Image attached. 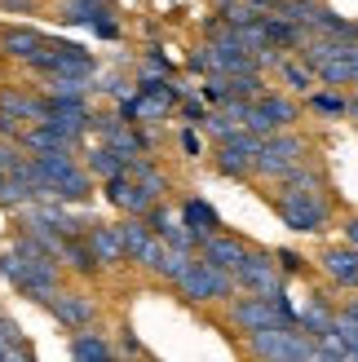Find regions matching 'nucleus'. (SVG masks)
Segmentation results:
<instances>
[{
  "label": "nucleus",
  "instance_id": "1",
  "mask_svg": "<svg viewBox=\"0 0 358 362\" xmlns=\"http://www.w3.org/2000/svg\"><path fill=\"white\" fill-rule=\"evenodd\" d=\"M275 208L283 216L288 230H301V234H318L328 221H332V204L323 190H301V186H279L275 190Z\"/></svg>",
  "mask_w": 358,
  "mask_h": 362
},
{
  "label": "nucleus",
  "instance_id": "2",
  "mask_svg": "<svg viewBox=\"0 0 358 362\" xmlns=\"http://www.w3.org/2000/svg\"><path fill=\"white\" fill-rule=\"evenodd\" d=\"M35 164H40L45 173V194L58 199V204H76V199L88 194V177L76 159H71V151H49V155H35Z\"/></svg>",
  "mask_w": 358,
  "mask_h": 362
},
{
  "label": "nucleus",
  "instance_id": "3",
  "mask_svg": "<svg viewBox=\"0 0 358 362\" xmlns=\"http://www.w3.org/2000/svg\"><path fill=\"white\" fill-rule=\"evenodd\" d=\"M235 274L230 269H221V265H212L208 257H200V261H190V269L182 279H177V292H182L190 305H212V300H230V292H235Z\"/></svg>",
  "mask_w": 358,
  "mask_h": 362
},
{
  "label": "nucleus",
  "instance_id": "4",
  "mask_svg": "<svg viewBox=\"0 0 358 362\" xmlns=\"http://www.w3.org/2000/svg\"><path fill=\"white\" fill-rule=\"evenodd\" d=\"M310 155V146H306V137H296V133H275V137H265L261 141V155H257V177H270V181H279V177H288L301 159Z\"/></svg>",
  "mask_w": 358,
  "mask_h": 362
},
{
  "label": "nucleus",
  "instance_id": "5",
  "mask_svg": "<svg viewBox=\"0 0 358 362\" xmlns=\"http://www.w3.org/2000/svg\"><path fill=\"white\" fill-rule=\"evenodd\" d=\"M296 119H301L296 102L279 98V93H261V98H253V106H248V129L261 133V137H275L283 129H292Z\"/></svg>",
  "mask_w": 358,
  "mask_h": 362
},
{
  "label": "nucleus",
  "instance_id": "6",
  "mask_svg": "<svg viewBox=\"0 0 358 362\" xmlns=\"http://www.w3.org/2000/svg\"><path fill=\"white\" fill-rule=\"evenodd\" d=\"M235 283L243 292H283V265L275 252H261V247H248L243 265L235 269Z\"/></svg>",
  "mask_w": 358,
  "mask_h": 362
},
{
  "label": "nucleus",
  "instance_id": "7",
  "mask_svg": "<svg viewBox=\"0 0 358 362\" xmlns=\"http://www.w3.org/2000/svg\"><path fill=\"white\" fill-rule=\"evenodd\" d=\"M261 133H253V129H243V133H235V137H226L221 146H217V173H226V177H253L257 173V155H261Z\"/></svg>",
  "mask_w": 358,
  "mask_h": 362
},
{
  "label": "nucleus",
  "instance_id": "8",
  "mask_svg": "<svg viewBox=\"0 0 358 362\" xmlns=\"http://www.w3.org/2000/svg\"><path fill=\"white\" fill-rule=\"evenodd\" d=\"M230 322L248 336V332H261L270 322H283V310H279V292H248L230 305Z\"/></svg>",
  "mask_w": 358,
  "mask_h": 362
},
{
  "label": "nucleus",
  "instance_id": "9",
  "mask_svg": "<svg viewBox=\"0 0 358 362\" xmlns=\"http://www.w3.org/2000/svg\"><path fill=\"white\" fill-rule=\"evenodd\" d=\"M45 305H49V314L58 318V322H62L67 332H84L88 322L98 318V305L88 300L84 292H58V287H53V292H49V300H45Z\"/></svg>",
  "mask_w": 358,
  "mask_h": 362
},
{
  "label": "nucleus",
  "instance_id": "10",
  "mask_svg": "<svg viewBox=\"0 0 358 362\" xmlns=\"http://www.w3.org/2000/svg\"><path fill=\"white\" fill-rule=\"evenodd\" d=\"M106 199H111L115 208H124L129 216H146V212L159 204V199H155L146 186H142L137 177H129V173H120V177H106Z\"/></svg>",
  "mask_w": 358,
  "mask_h": 362
},
{
  "label": "nucleus",
  "instance_id": "11",
  "mask_svg": "<svg viewBox=\"0 0 358 362\" xmlns=\"http://www.w3.org/2000/svg\"><path fill=\"white\" fill-rule=\"evenodd\" d=\"M93 129L102 133V141H106V146H115L120 155H129V159L151 151V141L142 137V133L133 129V119H124V115H120V119H111V115H93Z\"/></svg>",
  "mask_w": 358,
  "mask_h": 362
},
{
  "label": "nucleus",
  "instance_id": "12",
  "mask_svg": "<svg viewBox=\"0 0 358 362\" xmlns=\"http://www.w3.org/2000/svg\"><path fill=\"white\" fill-rule=\"evenodd\" d=\"M200 257H208L212 265H221V269H230V274H235V269L243 265V257H248V243L235 239V234H226V230H217V234H208V239H204Z\"/></svg>",
  "mask_w": 358,
  "mask_h": 362
},
{
  "label": "nucleus",
  "instance_id": "13",
  "mask_svg": "<svg viewBox=\"0 0 358 362\" xmlns=\"http://www.w3.org/2000/svg\"><path fill=\"white\" fill-rule=\"evenodd\" d=\"M318 265H323V274H328L336 287H358V247H354V243L328 247L323 257H318Z\"/></svg>",
  "mask_w": 358,
  "mask_h": 362
},
{
  "label": "nucleus",
  "instance_id": "14",
  "mask_svg": "<svg viewBox=\"0 0 358 362\" xmlns=\"http://www.w3.org/2000/svg\"><path fill=\"white\" fill-rule=\"evenodd\" d=\"M58 18L67 27H102L111 23V0H62Z\"/></svg>",
  "mask_w": 358,
  "mask_h": 362
},
{
  "label": "nucleus",
  "instance_id": "15",
  "mask_svg": "<svg viewBox=\"0 0 358 362\" xmlns=\"http://www.w3.org/2000/svg\"><path fill=\"white\" fill-rule=\"evenodd\" d=\"M84 239H88V247H93V257H98L102 265H124V261H129V252H124V239H120V230H115V226H98V221H88Z\"/></svg>",
  "mask_w": 358,
  "mask_h": 362
},
{
  "label": "nucleus",
  "instance_id": "16",
  "mask_svg": "<svg viewBox=\"0 0 358 362\" xmlns=\"http://www.w3.org/2000/svg\"><path fill=\"white\" fill-rule=\"evenodd\" d=\"M45 45H49V40H45L40 31H31V27H23V31L13 27V31L0 35V53H5V58H13V62H31Z\"/></svg>",
  "mask_w": 358,
  "mask_h": 362
},
{
  "label": "nucleus",
  "instance_id": "17",
  "mask_svg": "<svg viewBox=\"0 0 358 362\" xmlns=\"http://www.w3.org/2000/svg\"><path fill=\"white\" fill-rule=\"evenodd\" d=\"M0 106H5L9 115H18L23 124H40L49 115V98H31V93H18V88H0Z\"/></svg>",
  "mask_w": 358,
  "mask_h": 362
},
{
  "label": "nucleus",
  "instance_id": "18",
  "mask_svg": "<svg viewBox=\"0 0 358 362\" xmlns=\"http://www.w3.org/2000/svg\"><path fill=\"white\" fill-rule=\"evenodd\" d=\"M115 230H120V239H124V252H129V261H137L142 252L151 247V239H155V226L146 221V216H129V221H120Z\"/></svg>",
  "mask_w": 358,
  "mask_h": 362
},
{
  "label": "nucleus",
  "instance_id": "19",
  "mask_svg": "<svg viewBox=\"0 0 358 362\" xmlns=\"http://www.w3.org/2000/svg\"><path fill=\"white\" fill-rule=\"evenodd\" d=\"M182 216H186V226L200 234V239H208V234H217V230H221V216L212 212L208 199H186V204H182Z\"/></svg>",
  "mask_w": 358,
  "mask_h": 362
},
{
  "label": "nucleus",
  "instance_id": "20",
  "mask_svg": "<svg viewBox=\"0 0 358 362\" xmlns=\"http://www.w3.org/2000/svg\"><path fill=\"white\" fill-rule=\"evenodd\" d=\"M332 322H336V310L323 296H310V305H301V327H306L314 340L323 336V332H332Z\"/></svg>",
  "mask_w": 358,
  "mask_h": 362
},
{
  "label": "nucleus",
  "instance_id": "21",
  "mask_svg": "<svg viewBox=\"0 0 358 362\" xmlns=\"http://www.w3.org/2000/svg\"><path fill=\"white\" fill-rule=\"evenodd\" d=\"M124 173H129V177H137V181H142V186H146V190H151L155 199H164V190H168V177L159 173V168L151 164L146 155H133L129 164H124Z\"/></svg>",
  "mask_w": 358,
  "mask_h": 362
},
{
  "label": "nucleus",
  "instance_id": "22",
  "mask_svg": "<svg viewBox=\"0 0 358 362\" xmlns=\"http://www.w3.org/2000/svg\"><path fill=\"white\" fill-rule=\"evenodd\" d=\"M124 164H129V155H120L115 146H106V141L98 151H88V173H93V177H120Z\"/></svg>",
  "mask_w": 358,
  "mask_h": 362
},
{
  "label": "nucleus",
  "instance_id": "23",
  "mask_svg": "<svg viewBox=\"0 0 358 362\" xmlns=\"http://www.w3.org/2000/svg\"><path fill=\"white\" fill-rule=\"evenodd\" d=\"M279 71H283V80H288L292 93H310V84H314V76H318V71H314L306 58H301V62H288V58H283Z\"/></svg>",
  "mask_w": 358,
  "mask_h": 362
},
{
  "label": "nucleus",
  "instance_id": "24",
  "mask_svg": "<svg viewBox=\"0 0 358 362\" xmlns=\"http://www.w3.org/2000/svg\"><path fill=\"white\" fill-rule=\"evenodd\" d=\"M71 354H76V358H115V349L106 345L98 332H88V336L80 332L76 340H71Z\"/></svg>",
  "mask_w": 358,
  "mask_h": 362
},
{
  "label": "nucleus",
  "instance_id": "25",
  "mask_svg": "<svg viewBox=\"0 0 358 362\" xmlns=\"http://www.w3.org/2000/svg\"><path fill=\"white\" fill-rule=\"evenodd\" d=\"M221 18H226L230 27H253V23H261V9L257 5H239V0H226Z\"/></svg>",
  "mask_w": 358,
  "mask_h": 362
},
{
  "label": "nucleus",
  "instance_id": "26",
  "mask_svg": "<svg viewBox=\"0 0 358 362\" xmlns=\"http://www.w3.org/2000/svg\"><path fill=\"white\" fill-rule=\"evenodd\" d=\"M310 106L318 115H350V98L341 93H310Z\"/></svg>",
  "mask_w": 358,
  "mask_h": 362
},
{
  "label": "nucleus",
  "instance_id": "27",
  "mask_svg": "<svg viewBox=\"0 0 358 362\" xmlns=\"http://www.w3.org/2000/svg\"><path fill=\"white\" fill-rule=\"evenodd\" d=\"M5 345H23V340H18V322L0 314V349H5Z\"/></svg>",
  "mask_w": 358,
  "mask_h": 362
},
{
  "label": "nucleus",
  "instance_id": "28",
  "mask_svg": "<svg viewBox=\"0 0 358 362\" xmlns=\"http://www.w3.org/2000/svg\"><path fill=\"white\" fill-rule=\"evenodd\" d=\"M279 265H283V274H301L306 269V257H296V252H275Z\"/></svg>",
  "mask_w": 358,
  "mask_h": 362
},
{
  "label": "nucleus",
  "instance_id": "29",
  "mask_svg": "<svg viewBox=\"0 0 358 362\" xmlns=\"http://www.w3.org/2000/svg\"><path fill=\"white\" fill-rule=\"evenodd\" d=\"M182 151H186L190 159H195V155H204V141H200V133H195V129L182 133Z\"/></svg>",
  "mask_w": 358,
  "mask_h": 362
},
{
  "label": "nucleus",
  "instance_id": "30",
  "mask_svg": "<svg viewBox=\"0 0 358 362\" xmlns=\"http://www.w3.org/2000/svg\"><path fill=\"white\" fill-rule=\"evenodd\" d=\"M186 119H200V124H204V119H208V111H204L200 102H186Z\"/></svg>",
  "mask_w": 358,
  "mask_h": 362
},
{
  "label": "nucleus",
  "instance_id": "31",
  "mask_svg": "<svg viewBox=\"0 0 358 362\" xmlns=\"http://www.w3.org/2000/svg\"><path fill=\"white\" fill-rule=\"evenodd\" d=\"M345 239L358 247V216H350V221H345Z\"/></svg>",
  "mask_w": 358,
  "mask_h": 362
},
{
  "label": "nucleus",
  "instance_id": "32",
  "mask_svg": "<svg viewBox=\"0 0 358 362\" xmlns=\"http://www.w3.org/2000/svg\"><path fill=\"white\" fill-rule=\"evenodd\" d=\"M35 0H0V9H31Z\"/></svg>",
  "mask_w": 358,
  "mask_h": 362
},
{
  "label": "nucleus",
  "instance_id": "33",
  "mask_svg": "<svg viewBox=\"0 0 358 362\" xmlns=\"http://www.w3.org/2000/svg\"><path fill=\"white\" fill-rule=\"evenodd\" d=\"M124 349H129V354H146V349H142V340H137V336H124Z\"/></svg>",
  "mask_w": 358,
  "mask_h": 362
},
{
  "label": "nucleus",
  "instance_id": "34",
  "mask_svg": "<svg viewBox=\"0 0 358 362\" xmlns=\"http://www.w3.org/2000/svg\"><path fill=\"white\" fill-rule=\"evenodd\" d=\"M9 159H13V151H9V146H0V168H9Z\"/></svg>",
  "mask_w": 358,
  "mask_h": 362
}]
</instances>
